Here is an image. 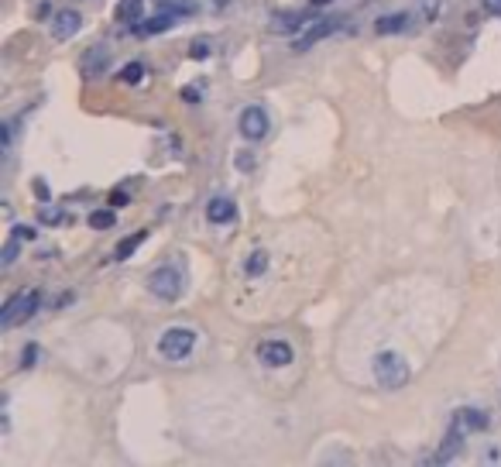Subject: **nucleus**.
Instances as JSON below:
<instances>
[{
  "mask_svg": "<svg viewBox=\"0 0 501 467\" xmlns=\"http://www.w3.org/2000/svg\"><path fill=\"white\" fill-rule=\"evenodd\" d=\"M186 265L176 258V262H165V265H158L151 275H148V292L155 295V299H162V302H176L182 292H186Z\"/></svg>",
  "mask_w": 501,
  "mask_h": 467,
  "instance_id": "nucleus-1",
  "label": "nucleus"
},
{
  "mask_svg": "<svg viewBox=\"0 0 501 467\" xmlns=\"http://www.w3.org/2000/svg\"><path fill=\"white\" fill-rule=\"evenodd\" d=\"M371 372H375V381L385 392H399L412 378V368H408V361L401 358L399 351H378L375 361H371Z\"/></svg>",
  "mask_w": 501,
  "mask_h": 467,
  "instance_id": "nucleus-2",
  "label": "nucleus"
},
{
  "mask_svg": "<svg viewBox=\"0 0 501 467\" xmlns=\"http://www.w3.org/2000/svg\"><path fill=\"white\" fill-rule=\"evenodd\" d=\"M38 306H41V292H38V289H24V292L10 295V299L3 302V309H0V327L10 330V327L31 320V316L38 313Z\"/></svg>",
  "mask_w": 501,
  "mask_h": 467,
  "instance_id": "nucleus-3",
  "label": "nucleus"
},
{
  "mask_svg": "<svg viewBox=\"0 0 501 467\" xmlns=\"http://www.w3.org/2000/svg\"><path fill=\"white\" fill-rule=\"evenodd\" d=\"M196 347V333L186 330V327H169L162 337H158V354L165 361H186Z\"/></svg>",
  "mask_w": 501,
  "mask_h": 467,
  "instance_id": "nucleus-4",
  "label": "nucleus"
},
{
  "mask_svg": "<svg viewBox=\"0 0 501 467\" xmlns=\"http://www.w3.org/2000/svg\"><path fill=\"white\" fill-rule=\"evenodd\" d=\"M272 120H268V110L265 107H244L240 117H237V131L244 141H261L268 134Z\"/></svg>",
  "mask_w": 501,
  "mask_h": 467,
  "instance_id": "nucleus-5",
  "label": "nucleus"
},
{
  "mask_svg": "<svg viewBox=\"0 0 501 467\" xmlns=\"http://www.w3.org/2000/svg\"><path fill=\"white\" fill-rule=\"evenodd\" d=\"M292 347L285 344V340H261L258 344V361L265 365V368H289L292 365Z\"/></svg>",
  "mask_w": 501,
  "mask_h": 467,
  "instance_id": "nucleus-6",
  "label": "nucleus"
},
{
  "mask_svg": "<svg viewBox=\"0 0 501 467\" xmlns=\"http://www.w3.org/2000/svg\"><path fill=\"white\" fill-rule=\"evenodd\" d=\"M337 28H340V21H337V17H316V21L302 31V38H296V42H292V48H296V52H305V48H312L319 38H330Z\"/></svg>",
  "mask_w": 501,
  "mask_h": 467,
  "instance_id": "nucleus-7",
  "label": "nucleus"
},
{
  "mask_svg": "<svg viewBox=\"0 0 501 467\" xmlns=\"http://www.w3.org/2000/svg\"><path fill=\"white\" fill-rule=\"evenodd\" d=\"M79 28H83V14L79 10H55V17H52V38L55 42H69Z\"/></svg>",
  "mask_w": 501,
  "mask_h": 467,
  "instance_id": "nucleus-8",
  "label": "nucleus"
},
{
  "mask_svg": "<svg viewBox=\"0 0 501 467\" xmlns=\"http://www.w3.org/2000/svg\"><path fill=\"white\" fill-rule=\"evenodd\" d=\"M464 433H467V430H464V426L453 419V423H450V433H446V440L439 443V450H436V457H433V464H450V461L460 454V447H464Z\"/></svg>",
  "mask_w": 501,
  "mask_h": 467,
  "instance_id": "nucleus-9",
  "label": "nucleus"
},
{
  "mask_svg": "<svg viewBox=\"0 0 501 467\" xmlns=\"http://www.w3.org/2000/svg\"><path fill=\"white\" fill-rule=\"evenodd\" d=\"M312 21H316L312 10H289V14H275V17H272V28H275L278 35H296V31H302V28L312 24Z\"/></svg>",
  "mask_w": 501,
  "mask_h": 467,
  "instance_id": "nucleus-10",
  "label": "nucleus"
},
{
  "mask_svg": "<svg viewBox=\"0 0 501 467\" xmlns=\"http://www.w3.org/2000/svg\"><path fill=\"white\" fill-rule=\"evenodd\" d=\"M176 21H179L176 14H169V10H162L158 17H144V21H138V24H131V35H134V38H148V35H162V31H169V28H172Z\"/></svg>",
  "mask_w": 501,
  "mask_h": 467,
  "instance_id": "nucleus-11",
  "label": "nucleus"
},
{
  "mask_svg": "<svg viewBox=\"0 0 501 467\" xmlns=\"http://www.w3.org/2000/svg\"><path fill=\"white\" fill-rule=\"evenodd\" d=\"M234 217H237V203H234L230 196H213V199L206 203V220H209L213 227L230 223Z\"/></svg>",
  "mask_w": 501,
  "mask_h": 467,
  "instance_id": "nucleus-12",
  "label": "nucleus"
},
{
  "mask_svg": "<svg viewBox=\"0 0 501 467\" xmlns=\"http://www.w3.org/2000/svg\"><path fill=\"white\" fill-rule=\"evenodd\" d=\"M79 66H83V76H100L103 69L110 66V45H93V48L79 59Z\"/></svg>",
  "mask_w": 501,
  "mask_h": 467,
  "instance_id": "nucleus-13",
  "label": "nucleus"
},
{
  "mask_svg": "<svg viewBox=\"0 0 501 467\" xmlns=\"http://www.w3.org/2000/svg\"><path fill=\"white\" fill-rule=\"evenodd\" d=\"M408 24H412V14H408V10H399V14L378 17V21H375V31H378V35H385V38H392V35H401Z\"/></svg>",
  "mask_w": 501,
  "mask_h": 467,
  "instance_id": "nucleus-14",
  "label": "nucleus"
},
{
  "mask_svg": "<svg viewBox=\"0 0 501 467\" xmlns=\"http://www.w3.org/2000/svg\"><path fill=\"white\" fill-rule=\"evenodd\" d=\"M453 419H457L467 433H484V430H488V412H481V409H457Z\"/></svg>",
  "mask_w": 501,
  "mask_h": 467,
  "instance_id": "nucleus-15",
  "label": "nucleus"
},
{
  "mask_svg": "<svg viewBox=\"0 0 501 467\" xmlns=\"http://www.w3.org/2000/svg\"><path fill=\"white\" fill-rule=\"evenodd\" d=\"M117 21L120 24H138V21H144V0H120L117 3Z\"/></svg>",
  "mask_w": 501,
  "mask_h": 467,
  "instance_id": "nucleus-16",
  "label": "nucleus"
},
{
  "mask_svg": "<svg viewBox=\"0 0 501 467\" xmlns=\"http://www.w3.org/2000/svg\"><path fill=\"white\" fill-rule=\"evenodd\" d=\"M144 237H148L144 230H138V234L124 237V241L117 244V251H113V262H127V258H131V255H134V251H138V248L144 244Z\"/></svg>",
  "mask_w": 501,
  "mask_h": 467,
  "instance_id": "nucleus-17",
  "label": "nucleus"
},
{
  "mask_svg": "<svg viewBox=\"0 0 501 467\" xmlns=\"http://www.w3.org/2000/svg\"><path fill=\"white\" fill-rule=\"evenodd\" d=\"M265 268H268V251H251L247 262H244V275L258 279V275H265Z\"/></svg>",
  "mask_w": 501,
  "mask_h": 467,
  "instance_id": "nucleus-18",
  "label": "nucleus"
},
{
  "mask_svg": "<svg viewBox=\"0 0 501 467\" xmlns=\"http://www.w3.org/2000/svg\"><path fill=\"white\" fill-rule=\"evenodd\" d=\"M158 3H162V10H169V14H176V17H193V14L200 10L196 0H158Z\"/></svg>",
  "mask_w": 501,
  "mask_h": 467,
  "instance_id": "nucleus-19",
  "label": "nucleus"
},
{
  "mask_svg": "<svg viewBox=\"0 0 501 467\" xmlns=\"http://www.w3.org/2000/svg\"><path fill=\"white\" fill-rule=\"evenodd\" d=\"M86 223H90L93 230H110V227L117 223V217H113V210H93Z\"/></svg>",
  "mask_w": 501,
  "mask_h": 467,
  "instance_id": "nucleus-20",
  "label": "nucleus"
},
{
  "mask_svg": "<svg viewBox=\"0 0 501 467\" xmlns=\"http://www.w3.org/2000/svg\"><path fill=\"white\" fill-rule=\"evenodd\" d=\"M141 80H144V62H127L124 73H120V83L134 86V83H141Z\"/></svg>",
  "mask_w": 501,
  "mask_h": 467,
  "instance_id": "nucleus-21",
  "label": "nucleus"
},
{
  "mask_svg": "<svg viewBox=\"0 0 501 467\" xmlns=\"http://www.w3.org/2000/svg\"><path fill=\"white\" fill-rule=\"evenodd\" d=\"M17 251H21V237H14V234H10V241L3 244V255H0V265H3V268H10V265L17 262Z\"/></svg>",
  "mask_w": 501,
  "mask_h": 467,
  "instance_id": "nucleus-22",
  "label": "nucleus"
},
{
  "mask_svg": "<svg viewBox=\"0 0 501 467\" xmlns=\"http://www.w3.org/2000/svg\"><path fill=\"white\" fill-rule=\"evenodd\" d=\"M10 234H14V237H21V241H35V227H24V223H14V227H10Z\"/></svg>",
  "mask_w": 501,
  "mask_h": 467,
  "instance_id": "nucleus-23",
  "label": "nucleus"
},
{
  "mask_svg": "<svg viewBox=\"0 0 501 467\" xmlns=\"http://www.w3.org/2000/svg\"><path fill=\"white\" fill-rule=\"evenodd\" d=\"M35 361H38V347H35V344H28V347H24V354H21V368H31Z\"/></svg>",
  "mask_w": 501,
  "mask_h": 467,
  "instance_id": "nucleus-24",
  "label": "nucleus"
},
{
  "mask_svg": "<svg viewBox=\"0 0 501 467\" xmlns=\"http://www.w3.org/2000/svg\"><path fill=\"white\" fill-rule=\"evenodd\" d=\"M41 220H48V223H59V220H62V210H41Z\"/></svg>",
  "mask_w": 501,
  "mask_h": 467,
  "instance_id": "nucleus-25",
  "label": "nucleus"
},
{
  "mask_svg": "<svg viewBox=\"0 0 501 467\" xmlns=\"http://www.w3.org/2000/svg\"><path fill=\"white\" fill-rule=\"evenodd\" d=\"M481 3H484V10H488V14L501 17V0H481Z\"/></svg>",
  "mask_w": 501,
  "mask_h": 467,
  "instance_id": "nucleus-26",
  "label": "nucleus"
},
{
  "mask_svg": "<svg viewBox=\"0 0 501 467\" xmlns=\"http://www.w3.org/2000/svg\"><path fill=\"white\" fill-rule=\"evenodd\" d=\"M110 206H127V192H120V189H117V192L110 196Z\"/></svg>",
  "mask_w": 501,
  "mask_h": 467,
  "instance_id": "nucleus-27",
  "label": "nucleus"
},
{
  "mask_svg": "<svg viewBox=\"0 0 501 467\" xmlns=\"http://www.w3.org/2000/svg\"><path fill=\"white\" fill-rule=\"evenodd\" d=\"M182 96H186L189 103H196V100H200V90H196V86H186V90H182Z\"/></svg>",
  "mask_w": 501,
  "mask_h": 467,
  "instance_id": "nucleus-28",
  "label": "nucleus"
},
{
  "mask_svg": "<svg viewBox=\"0 0 501 467\" xmlns=\"http://www.w3.org/2000/svg\"><path fill=\"white\" fill-rule=\"evenodd\" d=\"M484 461H488V464H491V461H495V464H498V461H501L498 447H488V454H484Z\"/></svg>",
  "mask_w": 501,
  "mask_h": 467,
  "instance_id": "nucleus-29",
  "label": "nucleus"
},
{
  "mask_svg": "<svg viewBox=\"0 0 501 467\" xmlns=\"http://www.w3.org/2000/svg\"><path fill=\"white\" fill-rule=\"evenodd\" d=\"M309 3H312V7H323V3H330V0H309Z\"/></svg>",
  "mask_w": 501,
  "mask_h": 467,
  "instance_id": "nucleus-30",
  "label": "nucleus"
}]
</instances>
